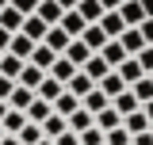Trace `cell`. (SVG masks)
Returning <instances> with one entry per match:
<instances>
[{
  "mask_svg": "<svg viewBox=\"0 0 153 145\" xmlns=\"http://www.w3.org/2000/svg\"><path fill=\"white\" fill-rule=\"evenodd\" d=\"M115 12L123 16V23H126V27H138L142 19L149 16V12H146V0H123V4H119Z\"/></svg>",
  "mask_w": 153,
  "mask_h": 145,
  "instance_id": "cell-1",
  "label": "cell"
},
{
  "mask_svg": "<svg viewBox=\"0 0 153 145\" xmlns=\"http://www.w3.org/2000/svg\"><path fill=\"white\" fill-rule=\"evenodd\" d=\"M57 27H61V31H65L69 38H80V31H84L88 23L80 19V12H76V8H69V12H61V19H57Z\"/></svg>",
  "mask_w": 153,
  "mask_h": 145,
  "instance_id": "cell-2",
  "label": "cell"
},
{
  "mask_svg": "<svg viewBox=\"0 0 153 145\" xmlns=\"http://www.w3.org/2000/svg\"><path fill=\"white\" fill-rule=\"evenodd\" d=\"M96 27H100L107 38H119L123 31H126V23H123V16H119V12H103V16L96 19Z\"/></svg>",
  "mask_w": 153,
  "mask_h": 145,
  "instance_id": "cell-3",
  "label": "cell"
},
{
  "mask_svg": "<svg viewBox=\"0 0 153 145\" xmlns=\"http://www.w3.org/2000/svg\"><path fill=\"white\" fill-rule=\"evenodd\" d=\"M115 72L123 76V84H126V88H130L138 76H146V72H142V65H138V57H123V61L115 65Z\"/></svg>",
  "mask_w": 153,
  "mask_h": 145,
  "instance_id": "cell-4",
  "label": "cell"
},
{
  "mask_svg": "<svg viewBox=\"0 0 153 145\" xmlns=\"http://www.w3.org/2000/svg\"><path fill=\"white\" fill-rule=\"evenodd\" d=\"M61 4H54V0H38V8H35V16L46 23V27H57V19H61Z\"/></svg>",
  "mask_w": 153,
  "mask_h": 145,
  "instance_id": "cell-5",
  "label": "cell"
},
{
  "mask_svg": "<svg viewBox=\"0 0 153 145\" xmlns=\"http://www.w3.org/2000/svg\"><path fill=\"white\" fill-rule=\"evenodd\" d=\"M61 92H65V84H57L54 76L46 72V76L38 80V88H35V95H38V99H46V103H54V99H57V95H61Z\"/></svg>",
  "mask_w": 153,
  "mask_h": 145,
  "instance_id": "cell-6",
  "label": "cell"
},
{
  "mask_svg": "<svg viewBox=\"0 0 153 145\" xmlns=\"http://www.w3.org/2000/svg\"><path fill=\"white\" fill-rule=\"evenodd\" d=\"M61 57H69V61H73L76 69H80V65H84V61H88V57H92V50H88V46H84V42H80V38H69V46H65V50H61Z\"/></svg>",
  "mask_w": 153,
  "mask_h": 145,
  "instance_id": "cell-7",
  "label": "cell"
},
{
  "mask_svg": "<svg viewBox=\"0 0 153 145\" xmlns=\"http://www.w3.org/2000/svg\"><path fill=\"white\" fill-rule=\"evenodd\" d=\"M54 50H50V46H46V42H35V50H31V57H27V61H31V65H35V69H50V65H54Z\"/></svg>",
  "mask_w": 153,
  "mask_h": 145,
  "instance_id": "cell-8",
  "label": "cell"
},
{
  "mask_svg": "<svg viewBox=\"0 0 153 145\" xmlns=\"http://www.w3.org/2000/svg\"><path fill=\"white\" fill-rule=\"evenodd\" d=\"M92 126H100V130H115V126H123V115L107 103L103 111H96V115H92Z\"/></svg>",
  "mask_w": 153,
  "mask_h": 145,
  "instance_id": "cell-9",
  "label": "cell"
},
{
  "mask_svg": "<svg viewBox=\"0 0 153 145\" xmlns=\"http://www.w3.org/2000/svg\"><path fill=\"white\" fill-rule=\"evenodd\" d=\"M96 54L103 57V61H107V65H119V61H123V57H130L126 54V50H123V46H119V38H107V42H103V46H100V50H96Z\"/></svg>",
  "mask_w": 153,
  "mask_h": 145,
  "instance_id": "cell-10",
  "label": "cell"
},
{
  "mask_svg": "<svg viewBox=\"0 0 153 145\" xmlns=\"http://www.w3.org/2000/svg\"><path fill=\"white\" fill-rule=\"evenodd\" d=\"M119 46H123V50L134 57L138 50H142V46H146V38H142V31H138V27H126V31L119 35Z\"/></svg>",
  "mask_w": 153,
  "mask_h": 145,
  "instance_id": "cell-11",
  "label": "cell"
},
{
  "mask_svg": "<svg viewBox=\"0 0 153 145\" xmlns=\"http://www.w3.org/2000/svg\"><path fill=\"white\" fill-rule=\"evenodd\" d=\"M31 50H35V42H31V38L23 35V31H16V35H12V42H8V50H4V54H16V57H23V61H27V57H31Z\"/></svg>",
  "mask_w": 153,
  "mask_h": 145,
  "instance_id": "cell-12",
  "label": "cell"
},
{
  "mask_svg": "<svg viewBox=\"0 0 153 145\" xmlns=\"http://www.w3.org/2000/svg\"><path fill=\"white\" fill-rule=\"evenodd\" d=\"M46 72L54 76L57 84H65V80H69V76H73V72H76V65H73V61H69V57H61V54H57V57H54V65H50V69H46Z\"/></svg>",
  "mask_w": 153,
  "mask_h": 145,
  "instance_id": "cell-13",
  "label": "cell"
},
{
  "mask_svg": "<svg viewBox=\"0 0 153 145\" xmlns=\"http://www.w3.org/2000/svg\"><path fill=\"white\" fill-rule=\"evenodd\" d=\"M50 107H54V115H61V118H69V115H73V111L80 107V99H76L73 92H61V95H57V99L50 103Z\"/></svg>",
  "mask_w": 153,
  "mask_h": 145,
  "instance_id": "cell-14",
  "label": "cell"
},
{
  "mask_svg": "<svg viewBox=\"0 0 153 145\" xmlns=\"http://www.w3.org/2000/svg\"><path fill=\"white\" fill-rule=\"evenodd\" d=\"M107 103H111V99H107V95H103L100 88H92V92H84V95H80V107L88 111V115H96V111H103Z\"/></svg>",
  "mask_w": 153,
  "mask_h": 145,
  "instance_id": "cell-15",
  "label": "cell"
},
{
  "mask_svg": "<svg viewBox=\"0 0 153 145\" xmlns=\"http://www.w3.org/2000/svg\"><path fill=\"white\" fill-rule=\"evenodd\" d=\"M42 76H46V72H42V69H35L31 61H23V69H19V76H16V84H23V88H31V92H35V88H38V80H42Z\"/></svg>",
  "mask_w": 153,
  "mask_h": 145,
  "instance_id": "cell-16",
  "label": "cell"
},
{
  "mask_svg": "<svg viewBox=\"0 0 153 145\" xmlns=\"http://www.w3.org/2000/svg\"><path fill=\"white\" fill-rule=\"evenodd\" d=\"M19 31L31 38V42H42V35H46L50 27H46V23H42L38 16H23V27H19Z\"/></svg>",
  "mask_w": 153,
  "mask_h": 145,
  "instance_id": "cell-17",
  "label": "cell"
},
{
  "mask_svg": "<svg viewBox=\"0 0 153 145\" xmlns=\"http://www.w3.org/2000/svg\"><path fill=\"white\" fill-rule=\"evenodd\" d=\"M111 107L119 111L123 118H126V115H130V111H138V107H142V103L134 99V92H130V88H123V92H119V95H115V99H111Z\"/></svg>",
  "mask_w": 153,
  "mask_h": 145,
  "instance_id": "cell-18",
  "label": "cell"
},
{
  "mask_svg": "<svg viewBox=\"0 0 153 145\" xmlns=\"http://www.w3.org/2000/svg\"><path fill=\"white\" fill-rule=\"evenodd\" d=\"M31 99H35V92L23 88V84H16L12 95H8V107H12V111H27V107H31Z\"/></svg>",
  "mask_w": 153,
  "mask_h": 145,
  "instance_id": "cell-19",
  "label": "cell"
},
{
  "mask_svg": "<svg viewBox=\"0 0 153 145\" xmlns=\"http://www.w3.org/2000/svg\"><path fill=\"white\" fill-rule=\"evenodd\" d=\"M96 88V80H88V76H84V72L76 69L73 76H69V80H65V92H73L76 99H80V95H84V92H92Z\"/></svg>",
  "mask_w": 153,
  "mask_h": 145,
  "instance_id": "cell-20",
  "label": "cell"
},
{
  "mask_svg": "<svg viewBox=\"0 0 153 145\" xmlns=\"http://www.w3.org/2000/svg\"><path fill=\"white\" fill-rule=\"evenodd\" d=\"M80 72H84L88 80H100L103 72H111V65H107V61H103V57H100V54H92V57H88V61H84V65H80Z\"/></svg>",
  "mask_w": 153,
  "mask_h": 145,
  "instance_id": "cell-21",
  "label": "cell"
},
{
  "mask_svg": "<svg viewBox=\"0 0 153 145\" xmlns=\"http://www.w3.org/2000/svg\"><path fill=\"white\" fill-rule=\"evenodd\" d=\"M80 42H84V46H88V50H100V46H103V42H107V35H103V31H100V27H96V23H88V27H84V31H80Z\"/></svg>",
  "mask_w": 153,
  "mask_h": 145,
  "instance_id": "cell-22",
  "label": "cell"
},
{
  "mask_svg": "<svg viewBox=\"0 0 153 145\" xmlns=\"http://www.w3.org/2000/svg\"><path fill=\"white\" fill-rule=\"evenodd\" d=\"M23 122H27V118H23V111H4V118H0V130H4V134H19V130H23Z\"/></svg>",
  "mask_w": 153,
  "mask_h": 145,
  "instance_id": "cell-23",
  "label": "cell"
},
{
  "mask_svg": "<svg viewBox=\"0 0 153 145\" xmlns=\"http://www.w3.org/2000/svg\"><path fill=\"white\" fill-rule=\"evenodd\" d=\"M42 42H46V46H50V50H54V54H61V50H65V46H69V35H65V31H61V27H50V31H46V35H42Z\"/></svg>",
  "mask_w": 153,
  "mask_h": 145,
  "instance_id": "cell-24",
  "label": "cell"
},
{
  "mask_svg": "<svg viewBox=\"0 0 153 145\" xmlns=\"http://www.w3.org/2000/svg\"><path fill=\"white\" fill-rule=\"evenodd\" d=\"M50 111H54V107H50L46 99H38V95H35V99H31V107L23 111V118H27V122H42V118H46Z\"/></svg>",
  "mask_w": 153,
  "mask_h": 145,
  "instance_id": "cell-25",
  "label": "cell"
},
{
  "mask_svg": "<svg viewBox=\"0 0 153 145\" xmlns=\"http://www.w3.org/2000/svg\"><path fill=\"white\" fill-rule=\"evenodd\" d=\"M88 126H92V115H88L84 107H76L73 115L65 118V130H73V134H80V130H88Z\"/></svg>",
  "mask_w": 153,
  "mask_h": 145,
  "instance_id": "cell-26",
  "label": "cell"
},
{
  "mask_svg": "<svg viewBox=\"0 0 153 145\" xmlns=\"http://www.w3.org/2000/svg\"><path fill=\"white\" fill-rule=\"evenodd\" d=\"M123 130H126V134H142V130H149V118L142 115V107H138V111H130V115L123 118Z\"/></svg>",
  "mask_w": 153,
  "mask_h": 145,
  "instance_id": "cell-27",
  "label": "cell"
},
{
  "mask_svg": "<svg viewBox=\"0 0 153 145\" xmlns=\"http://www.w3.org/2000/svg\"><path fill=\"white\" fill-rule=\"evenodd\" d=\"M0 27H4V31H12V35L23 27V16H19L12 4H8V8H0Z\"/></svg>",
  "mask_w": 153,
  "mask_h": 145,
  "instance_id": "cell-28",
  "label": "cell"
},
{
  "mask_svg": "<svg viewBox=\"0 0 153 145\" xmlns=\"http://www.w3.org/2000/svg\"><path fill=\"white\" fill-rule=\"evenodd\" d=\"M76 12L84 23H96V19L103 16V8H100V0H76Z\"/></svg>",
  "mask_w": 153,
  "mask_h": 145,
  "instance_id": "cell-29",
  "label": "cell"
},
{
  "mask_svg": "<svg viewBox=\"0 0 153 145\" xmlns=\"http://www.w3.org/2000/svg\"><path fill=\"white\" fill-rule=\"evenodd\" d=\"M38 126H42V138H57V134L65 130V118H61V115H54V111H50V115H46V118H42Z\"/></svg>",
  "mask_w": 153,
  "mask_h": 145,
  "instance_id": "cell-30",
  "label": "cell"
},
{
  "mask_svg": "<svg viewBox=\"0 0 153 145\" xmlns=\"http://www.w3.org/2000/svg\"><path fill=\"white\" fill-rule=\"evenodd\" d=\"M19 69H23V57H16V54H0V76H12V80H16Z\"/></svg>",
  "mask_w": 153,
  "mask_h": 145,
  "instance_id": "cell-31",
  "label": "cell"
},
{
  "mask_svg": "<svg viewBox=\"0 0 153 145\" xmlns=\"http://www.w3.org/2000/svg\"><path fill=\"white\" fill-rule=\"evenodd\" d=\"M16 138H19V145H38L42 141V126L38 122H23V130H19Z\"/></svg>",
  "mask_w": 153,
  "mask_h": 145,
  "instance_id": "cell-32",
  "label": "cell"
},
{
  "mask_svg": "<svg viewBox=\"0 0 153 145\" xmlns=\"http://www.w3.org/2000/svg\"><path fill=\"white\" fill-rule=\"evenodd\" d=\"M130 92H134L138 103H146V99H153V80H149V76H138V80L130 84Z\"/></svg>",
  "mask_w": 153,
  "mask_h": 145,
  "instance_id": "cell-33",
  "label": "cell"
},
{
  "mask_svg": "<svg viewBox=\"0 0 153 145\" xmlns=\"http://www.w3.org/2000/svg\"><path fill=\"white\" fill-rule=\"evenodd\" d=\"M103 145H130V134L123 126H115V130H103Z\"/></svg>",
  "mask_w": 153,
  "mask_h": 145,
  "instance_id": "cell-34",
  "label": "cell"
},
{
  "mask_svg": "<svg viewBox=\"0 0 153 145\" xmlns=\"http://www.w3.org/2000/svg\"><path fill=\"white\" fill-rule=\"evenodd\" d=\"M76 141H80V145H103V130H100V126H88V130L76 134Z\"/></svg>",
  "mask_w": 153,
  "mask_h": 145,
  "instance_id": "cell-35",
  "label": "cell"
},
{
  "mask_svg": "<svg viewBox=\"0 0 153 145\" xmlns=\"http://www.w3.org/2000/svg\"><path fill=\"white\" fill-rule=\"evenodd\" d=\"M12 8H16L19 16H35V8H38V0H8Z\"/></svg>",
  "mask_w": 153,
  "mask_h": 145,
  "instance_id": "cell-36",
  "label": "cell"
},
{
  "mask_svg": "<svg viewBox=\"0 0 153 145\" xmlns=\"http://www.w3.org/2000/svg\"><path fill=\"white\" fill-rule=\"evenodd\" d=\"M50 145H80V141H76V134H73V130H61L57 138H50Z\"/></svg>",
  "mask_w": 153,
  "mask_h": 145,
  "instance_id": "cell-37",
  "label": "cell"
},
{
  "mask_svg": "<svg viewBox=\"0 0 153 145\" xmlns=\"http://www.w3.org/2000/svg\"><path fill=\"white\" fill-rule=\"evenodd\" d=\"M138 31H142V38H146V46H153V16L142 19V23H138Z\"/></svg>",
  "mask_w": 153,
  "mask_h": 145,
  "instance_id": "cell-38",
  "label": "cell"
},
{
  "mask_svg": "<svg viewBox=\"0 0 153 145\" xmlns=\"http://www.w3.org/2000/svg\"><path fill=\"white\" fill-rule=\"evenodd\" d=\"M130 145H153V130H142V134H130Z\"/></svg>",
  "mask_w": 153,
  "mask_h": 145,
  "instance_id": "cell-39",
  "label": "cell"
},
{
  "mask_svg": "<svg viewBox=\"0 0 153 145\" xmlns=\"http://www.w3.org/2000/svg\"><path fill=\"white\" fill-rule=\"evenodd\" d=\"M12 88H16V80H12V76H0V99H8Z\"/></svg>",
  "mask_w": 153,
  "mask_h": 145,
  "instance_id": "cell-40",
  "label": "cell"
},
{
  "mask_svg": "<svg viewBox=\"0 0 153 145\" xmlns=\"http://www.w3.org/2000/svg\"><path fill=\"white\" fill-rule=\"evenodd\" d=\"M8 42H12V31H4V27H0V54L8 50Z\"/></svg>",
  "mask_w": 153,
  "mask_h": 145,
  "instance_id": "cell-41",
  "label": "cell"
},
{
  "mask_svg": "<svg viewBox=\"0 0 153 145\" xmlns=\"http://www.w3.org/2000/svg\"><path fill=\"white\" fill-rule=\"evenodd\" d=\"M119 4H123V0H100V8H103V12H115Z\"/></svg>",
  "mask_w": 153,
  "mask_h": 145,
  "instance_id": "cell-42",
  "label": "cell"
},
{
  "mask_svg": "<svg viewBox=\"0 0 153 145\" xmlns=\"http://www.w3.org/2000/svg\"><path fill=\"white\" fill-rule=\"evenodd\" d=\"M142 115H146V118L153 122V99H146V103H142Z\"/></svg>",
  "mask_w": 153,
  "mask_h": 145,
  "instance_id": "cell-43",
  "label": "cell"
},
{
  "mask_svg": "<svg viewBox=\"0 0 153 145\" xmlns=\"http://www.w3.org/2000/svg\"><path fill=\"white\" fill-rule=\"evenodd\" d=\"M0 145H19V138H16V134H4V138H0Z\"/></svg>",
  "mask_w": 153,
  "mask_h": 145,
  "instance_id": "cell-44",
  "label": "cell"
},
{
  "mask_svg": "<svg viewBox=\"0 0 153 145\" xmlns=\"http://www.w3.org/2000/svg\"><path fill=\"white\" fill-rule=\"evenodd\" d=\"M54 4H61L65 12H69V8H76V0H54Z\"/></svg>",
  "mask_w": 153,
  "mask_h": 145,
  "instance_id": "cell-45",
  "label": "cell"
},
{
  "mask_svg": "<svg viewBox=\"0 0 153 145\" xmlns=\"http://www.w3.org/2000/svg\"><path fill=\"white\" fill-rule=\"evenodd\" d=\"M4 111H8V99H0V118H4Z\"/></svg>",
  "mask_w": 153,
  "mask_h": 145,
  "instance_id": "cell-46",
  "label": "cell"
},
{
  "mask_svg": "<svg viewBox=\"0 0 153 145\" xmlns=\"http://www.w3.org/2000/svg\"><path fill=\"white\" fill-rule=\"evenodd\" d=\"M38 145H50V138H42V141H38Z\"/></svg>",
  "mask_w": 153,
  "mask_h": 145,
  "instance_id": "cell-47",
  "label": "cell"
},
{
  "mask_svg": "<svg viewBox=\"0 0 153 145\" xmlns=\"http://www.w3.org/2000/svg\"><path fill=\"white\" fill-rule=\"evenodd\" d=\"M0 8H8V0H0Z\"/></svg>",
  "mask_w": 153,
  "mask_h": 145,
  "instance_id": "cell-48",
  "label": "cell"
},
{
  "mask_svg": "<svg viewBox=\"0 0 153 145\" xmlns=\"http://www.w3.org/2000/svg\"><path fill=\"white\" fill-rule=\"evenodd\" d=\"M0 138H4V130H0Z\"/></svg>",
  "mask_w": 153,
  "mask_h": 145,
  "instance_id": "cell-49",
  "label": "cell"
},
{
  "mask_svg": "<svg viewBox=\"0 0 153 145\" xmlns=\"http://www.w3.org/2000/svg\"><path fill=\"white\" fill-rule=\"evenodd\" d=\"M149 80H153V72H149Z\"/></svg>",
  "mask_w": 153,
  "mask_h": 145,
  "instance_id": "cell-50",
  "label": "cell"
}]
</instances>
